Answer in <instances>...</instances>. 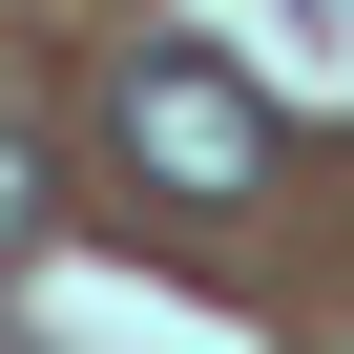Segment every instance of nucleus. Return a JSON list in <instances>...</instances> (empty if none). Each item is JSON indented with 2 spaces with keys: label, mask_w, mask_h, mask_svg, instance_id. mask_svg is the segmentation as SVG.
<instances>
[{
  "label": "nucleus",
  "mask_w": 354,
  "mask_h": 354,
  "mask_svg": "<svg viewBox=\"0 0 354 354\" xmlns=\"http://www.w3.org/2000/svg\"><path fill=\"white\" fill-rule=\"evenodd\" d=\"M104 125H125L146 188H188V209H250V188H271V104H250L209 42H125V63H104Z\"/></svg>",
  "instance_id": "f257e3e1"
},
{
  "label": "nucleus",
  "mask_w": 354,
  "mask_h": 354,
  "mask_svg": "<svg viewBox=\"0 0 354 354\" xmlns=\"http://www.w3.org/2000/svg\"><path fill=\"white\" fill-rule=\"evenodd\" d=\"M42 230H63V209H42V146H21V125H0V271H21Z\"/></svg>",
  "instance_id": "f03ea898"
},
{
  "label": "nucleus",
  "mask_w": 354,
  "mask_h": 354,
  "mask_svg": "<svg viewBox=\"0 0 354 354\" xmlns=\"http://www.w3.org/2000/svg\"><path fill=\"white\" fill-rule=\"evenodd\" d=\"M0 354H21V333H0Z\"/></svg>",
  "instance_id": "7ed1b4c3"
}]
</instances>
